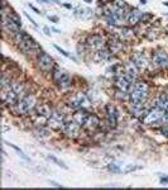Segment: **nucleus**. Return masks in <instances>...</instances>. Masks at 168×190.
Here are the masks:
<instances>
[{"mask_svg":"<svg viewBox=\"0 0 168 190\" xmlns=\"http://www.w3.org/2000/svg\"><path fill=\"white\" fill-rule=\"evenodd\" d=\"M38 104L39 101H38L37 95L34 93H29L22 100L11 105L9 108V110L11 112V114L17 115V117H29L36 113V108Z\"/></svg>","mask_w":168,"mask_h":190,"instance_id":"nucleus-1","label":"nucleus"},{"mask_svg":"<svg viewBox=\"0 0 168 190\" xmlns=\"http://www.w3.org/2000/svg\"><path fill=\"white\" fill-rule=\"evenodd\" d=\"M150 95V86L145 81H138L130 91V100L129 103L136 104V105H145L147 101L149 100Z\"/></svg>","mask_w":168,"mask_h":190,"instance_id":"nucleus-2","label":"nucleus"},{"mask_svg":"<svg viewBox=\"0 0 168 190\" xmlns=\"http://www.w3.org/2000/svg\"><path fill=\"white\" fill-rule=\"evenodd\" d=\"M105 112V122L104 123L106 124L107 129H115L119 126V119H120V113L119 109L114 105V104H106L104 108Z\"/></svg>","mask_w":168,"mask_h":190,"instance_id":"nucleus-3","label":"nucleus"},{"mask_svg":"<svg viewBox=\"0 0 168 190\" xmlns=\"http://www.w3.org/2000/svg\"><path fill=\"white\" fill-rule=\"evenodd\" d=\"M66 114L60 109H53L51 117L48 118V122H47V126L54 131V132H60L62 133L65 126H66Z\"/></svg>","mask_w":168,"mask_h":190,"instance_id":"nucleus-4","label":"nucleus"},{"mask_svg":"<svg viewBox=\"0 0 168 190\" xmlns=\"http://www.w3.org/2000/svg\"><path fill=\"white\" fill-rule=\"evenodd\" d=\"M17 47H18V50H19L22 53H24V55H27V56L34 57V58L39 55L42 51H43V50L40 48L39 43L37 42V41H36L33 37L28 38L27 41H24V42L17 45Z\"/></svg>","mask_w":168,"mask_h":190,"instance_id":"nucleus-5","label":"nucleus"},{"mask_svg":"<svg viewBox=\"0 0 168 190\" xmlns=\"http://www.w3.org/2000/svg\"><path fill=\"white\" fill-rule=\"evenodd\" d=\"M36 62H37V67L44 74H52V71L54 70L56 63L54 60L51 55H48L47 52L42 51L39 55L36 57Z\"/></svg>","mask_w":168,"mask_h":190,"instance_id":"nucleus-6","label":"nucleus"},{"mask_svg":"<svg viewBox=\"0 0 168 190\" xmlns=\"http://www.w3.org/2000/svg\"><path fill=\"white\" fill-rule=\"evenodd\" d=\"M164 113L166 112L163 109H161V108H158V106L152 108V109H149L148 113L144 115V118L142 119V123L144 126H149L150 128L156 129L158 127V123H159V120L162 119Z\"/></svg>","mask_w":168,"mask_h":190,"instance_id":"nucleus-7","label":"nucleus"},{"mask_svg":"<svg viewBox=\"0 0 168 190\" xmlns=\"http://www.w3.org/2000/svg\"><path fill=\"white\" fill-rule=\"evenodd\" d=\"M152 56H148L144 51H134L130 56V60L138 66V69L141 70V72H144L149 69V66L152 65L150 61Z\"/></svg>","mask_w":168,"mask_h":190,"instance_id":"nucleus-8","label":"nucleus"},{"mask_svg":"<svg viewBox=\"0 0 168 190\" xmlns=\"http://www.w3.org/2000/svg\"><path fill=\"white\" fill-rule=\"evenodd\" d=\"M83 132L82 126H80L78 123L72 119V120H68L66 122V126L62 131V136H65L66 138L68 140H78L81 137V134Z\"/></svg>","mask_w":168,"mask_h":190,"instance_id":"nucleus-9","label":"nucleus"},{"mask_svg":"<svg viewBox=\"0 0 168 190\" xmlns=\"http://www.w3.org/2000/svg\"><path fill=\"white\" fill-rule=\"evenodd\" d=\"M152 66L157 70H167L168 69V53L163 50H158L152 53Z\"/></svg>","mask_w":168,"mask_h":190,"instance_id":"nucleus-10","label":"nucleus"},{"mask_svg":"<svg viewBox=\"0 0 168 190\" xmlns=\"http://www.w3.org/2000/svg\"><path fill=\"white\" fill-rule=\"evenodd\" d=\"M86 46L89 50H91L94 52H100V51L107 48V43H106L105 38L101 34H97V33H94L87 37Z\"/></svg>","mask_w":168,"mask_h":190,"instance_id":"nucleus-11","label":"nucleus"},{"mask_svg":"<svg viewBox=\"0 0 168 190\" xmlns=\"http://www.w3.org/2000/svg\"><path fill=\"white\" fill-rule=\"evenodd\" d=\"M101 126H103V120H101V118H100L99 115H97V114H95V113L91 112V113L89 114L86 122H85V124L82 126V128H83V131H85V132L92 133V132H95V131L99 129Z\"/></svg>","mask_w":168,"mask_h":190,"instance_id":"nucleus-12","label":"nucleus"},{"mask_svg":"<svg viewBox=\"0 0 168 190\" xmlns=\"http://www.w3.org/2000/svg\"><path fill=\"white\" fill-rule=\"evenodd\" d=\"M143 13L141 9L138 8H133L128 11V14L125 15V22H127V25L130 27H135L138 24L142 23V17H143Z\"/></svg>","mask_w":168,"mask_h":190,"instance_id":"nucleus-13","label":"nucleus"},{"mask_svg":"<svg viewBox=\"0 0 168 190\" xmlns=\"http://www.w3.org/2000/svg\"><path fill=\"white\" fill-rule=\"evenodd\" d=\"M54 131H52L48 126H43V127H34L33 129V134L34 137L38 138L39 141H47L49 138H52V133Z\"/></svg>","mask_w":168,"mask_h":190,"instance_id":"nucleus-14","label":"nucleus"},{"mask_svg":"<svg viewBox=\"0 0 168 190\" xmlns=\"http://www.w3.org/2000/svg\"><path fill=\"white\" fill-rule=\"evenodd\" d=\"M152 106H158L161 109H163L164 112H168V94L166 91L161 93L157 98L153 99V101H150Z\"/></svg>","mask_w":168,"mask_h":190,"instance_id":"nucleus-15","label":"nucleus"},{"mask_svg":"<svg viewBox=\"0 0 168 190\" xmlns=\"http://www.w3.org/2000/svg\"><path fill=\"white\" fill-rule=\"evenodd\" d=\"M104 19L106 20V23H109L110 25H113V27H116V28H121V27L127 25L125 18L120 17V15H116V14H111L109 17H105Z\"/></svg>","mask_w":168,"mask_h":190,"instance_id":"nucleus-16","label":"nucleus"},{"mask_svg":"<svg viewBox=\"0 0 168 190\" xmlns=\"http://www.w3.org/2000/svg\"><path fill=\"white\" fill-rule=\"evenodd\" d=\"M57 84H58V86H60L61 89L67 90V89H69V88L72 86V84H74V79H72V76L69 75L68 72L63 71L62 75H61V77H60V80L57 81Z\"/></svg>","mask_w":168,"mask_h":190,"instance_id":"nucleus-17","label":"nucleus"},{"mask_svg":"<svg viewBox=\"0 0 168 190\" xmlns=\"http://www.w3.org/2000/svg\"><path fill=\"white\" fill-rule=\"evenodd\" d=\"M123 70L127 72V74H129V75H132L133 77H135V79H138L139 77V75H141V70L138 69V66L130 60V61H128V62H125L124 63V66H123Z\"/></svg>","mask_w":168,"mask_h":190,"instance_id":"nucleus-18","label":"nucleus"},{"mask_svg":"<svg viewBox=\"0 0 168 190\" xmlns=\"http://www.w3.org/2000/svg\"><path fill=\"white\" fill-rule=\"evenodd\" d=\"M53 112V108L49 103H39L36 108V113L39 114V115H43V117H47L49 118L51 114Z\"/></svg>","mask_w":168,"mask_h":190,"instance_id":"nucleus-19","label":"nucleus"},{"mask_svg":"<svg viewBox=\"0 0 168 190\" xmlns=\"http://www.w3.org/2000/svg\"><path fill=\"white\" fill-rule=\"evenodd\" d=\"M119 36H120V38L124 41V42H128V41H132L134 37H136L134 29L132 28L130 25H124V27H121Z\"/></svg>","mask_w":168,"mask_h":190,"instance_id":"nucleus-20","label":"nucleus"},{"mask_svg":"<svg viewBox=\"0 0 168 190\" xmlns=\"http://www.w3.org/2000/svg\"><path fill=\"white\" fill-rule=\"evenodd\" d=\"M89 114H90V112H87V110L77 109V110L74 112L72 119L76 122V123H78L80 126H83L85 124V122H86V119H87V117H89Z\"/></svg>","mask_w":168,"mask_h":190,"instance_id":"nucleus-21","label":"nucleus"},{"mask_svg":"<svg viewBox=\"0 0 168 190\" xmlns=\"http://www.w3.org/2000/svg\"><path fill=\"white\" fill-rule=\"evenodd\" d=\"M32 36L31 34H28L25 31H23V29H20L19 32H17L13 36V41H14V43L15 45H19V43H22V42H24V41H27L28 38H31Z\"/></svg>","mask_w":168,"mask_h":190,"instance_id":"nucleus-22","label":"nucleus"},{"mask_svg":"<svg viewBox=\"0 0 168 190\" xmlns=\"http://www.w3.org/2000/svg\"><path fill=\"white\" fill-rule=\"evenodd\" d=\"M114 98L119 101H129L130 100V93H127V91H123V90H119L116 89L114 91Z\"/></svg>","mask_w":168,"mask_h":190,"instance_id":"nucleus-23","label":"nucleus"},{"mask_svg":"<svg viewBox=\"0 0 168 190\" xmlns=\"http://www.w3.org/2000/svg\"><path fill=\"white\" fill-rule=\"evenodd\" d=\"M149 41H154L159 37V31L156 28V27H150V28H147V32H145V36H144Z\"/></svg>","mask_w":168,"mask_h":190,"instance_id":"nucleus-24","label":"nucleus"},{"mask_svg":"<svg viewBox=\"0 0 168 190\" xmlns=\"http://www.w3.org/2000/svg\"><path fill=\"white\" fill-rule=\"evenodd\" d=\"M4 13H6V11H4ZM6 14H8V18H9L13 23H15V24L19 27V28H22V19H20V17L17 14L15 11H14V10H10L9 13H6Z\"/></svg>","mask_w":168,"mask_h":190,"instance_id":"nucleus-25","label":"nucleus"},{"mask_svg":"<svg viewBox=\"0 0 168 190\" xmlns=\"http://www.w3.org/2000/svg\"><path fill=\"white\" fill-rule=\"evenodd\" d=\"M47 157H48V160H49V161H52V162H53V164L58 165L60 167H62V169H65V170H68V166H67V165L65 164L63 161H61L60 158H57V157H56V156H53V155H48Z\"/></svg>","mask_w":168,"mask_h":190,"instance_id":"nucleus-26","label":"nucleus"},{"mask_svg":"<svg viewBox=\"0 0 168 190\" xmlns=\"http://www.w3.org/2000/svg\"><path fill=\"white\" fill-rule=\"evenodd\" d=\"M5 145H8L9 147H11V148H13V150H14V151H15V152H17V155H19V156H20V157L23 158V160H25V161H29V157H28V156H27V155H25V153H24V152H23V151L20 150V148H19V147H17L15 145H11V143H8V142H5Z\"/></svg>","mask_w":168,"mask_h":190,"instance_id":"nucleus-27","label":"nucleus"},{"mask_svg":"<svg viewBox=\"0 0 168 190\" xmlns=\"http://www.w3.org/2000/svg\"><path fill=\"white\" fill-rule=\"evenodd\" d=\"M107 171L111 172V174H121V169L118 164H114V162H110V164L106 166Z\"/></svg>","mask_w":168,"mask_h":190,"instance_id":"nucleus-28","label":"nucleus"},{"mask_svg":"<svg viewBox=\"0 0 168 190\" xmlns=\"http://www.w3.org/2000/svg\"><path fill=\"white\" fill-rule=\"evenodd\" d=\"M113 3L115 6H118V8H123V9H130V5L127 3V2H124V0H113Z\"/></svg>","mask_w":168,"mask_h":190,"instance_id":"nucleus-29","label":"nucleus"},{"mask_svg":"<svg viewBox=\"0 0 168 190\" xmlns=\"http://www.w3.org/2000/svg\"><path fill=\"white\" fill-rule=\"evenodd\" d=\"M53 47H54V48H56V50H57V51H58V52H60V53H61V55H63V56H65V57H69V58H71V60H74V61H75V62H78V61H77V60H76V58H75V57H74V56H72V55H71V53H68V52H66V51H65V50H63V48H61V47H58V46H57V45H54V46H53Z\"/></svg>","mask_w":168,"mask_h":190,"instance_id":"nucleus-30","label":"nucleus"},{"mask_svg":"<svg viewBox=\"0 0 168 190\" xmlns=\"http://www.w3.org/2000/svg\"><path fill=\"white\" fill-rule=\"evenodd\" d=\"M161 126H168V112H166L164 114H163V117H162V119L159 120V123H158V127L157 128H159ZM156 128V129H157Z\"/></svg>","mask_w":168,"mask_h":190,"instance_id":"nucleus-31","label":"nucleus"},{"mask_svg":"<svg viewBox=\"0 0 168 190\" xmlns=\"http://www.w3.org/2000/svg\"><path fill=\"white\" fill-rule=\"evenodd\" d=\"M153 19V14L152 13H147V11H144L143 13V17H142V23H148V22H150Z\"/></svg>","mask_w":168,"mask_h":190,"instance_id":"nucleus-32","label":"nucleus"},{"mask_svg":"<svg viewBox=\"0 0 168 190\" xmlns=\"http://www.w3.org/2000/svg\"><path fill=\"white\" fill-rule=\"evenodd\" d=\"M157 131L163 136V137L168 138V126H161L159 128H157Z\"/></svg>","mask_w":168,"mask_h":190,"instance_id":"nucleus-33","label":"nucleus"},{"mask_svg":"<svg viewBox=\"0 0 168 190\" xmlns=\"http://www.w3.org/2000/svg\"><path fill=\"white\" fill-rule=\"evenodd\" d=\"M136 170H142V166L141 165H130L127 167V170L124 171V174H128V172H133V171H136Z\"/></svg>","mask_w":168,"mask_h":190,"instance_id":"nucleus-34","label":"nucleus"},{"mask_svg":"<svg viewBox=\"0 0 168 190\" xmlns=\"http://www.w3.org/2000/svg\"><path fill=\"white\" fill-rule=\"evenodd\" d=\"M159 184H161V185H168V176H166V175L161 176V179H159Z\"/></svg>","mask_w":168,"mask_h":190,"instance_id":"nucleus-35","label":"nucleus"},{"mask_svg":"<svg viewBox=\"0 0 168 190\" xmlns=\"http://www.w3.org/2000/svg\"><path fill=\"white\" fill-rule=\"evenodd\" d=\"M48 19H49L52 23H58V22H60V18L56 17V15H48Z\"/></svg>","mask_w":168,"mask_h":190,"instance_id":"nucleus-36","label":"nucleus"},{"mask_svg":"<svg viewBox=\"0 0 168 190\" xmlns=\"http://www.w3.org/2000/svg\"><path fill=\"white\" fill-rule=\"evenodd\" d=\"M24 15H25V17L28 18V20H29V22H31V23H32V24H33L34 27H38V24L36 23V20H34L33 18H31V17H29V14H27V13H24Z\"/></svg>","mask_w":168,"mask_h":190,"instance_id":"nucleus-37","label":"nucleus"},{"mask_svg":"<svg viewBox=\"0 0 168 190\" xmlns=\"http://www.w3.org/2000/svg\"><path fill=\"white\" fill-rule=\"evenodd\" d=\"M29 8H31L32 10H34V11L37 13V14H39V15H42V11H39V10H38V9H37V8H36V6L33 5V4H29Z\"/></svg>","mask_w":168,"mask_h":190,"instance_id":"nucleus-38","label":"nucleus"},{"mask_svg":"<svg viewBox=\"0 0 168 190\" xmlns=\"http://www.w3.org/2000/svg\"><path fill=\"white\" fill-rule=\"evenodd\" d=\"M49 184L53 185V186H56V188H63V185H61V184H58V183H56V181H53V180H51Z\"/></svg>","mask_w":168,"mask_h":190,"instance_id":"nucleus-39","label":"nucleus"},{"mask_svg":"<svg viewBox=\"0 0 168 190\" xmlns=\"http://www.w3.org/2000/svg\"><path fill=\"white\" fill-rule=\"evenodd\" d=\"M43 31H44V33H46L47 36H51V31H49V28H48V27H44V28H43Z\"/></svg>","mask_w":168,"mask_h":190,"instance_id":"nucleus-40","label":"nucleus"},{"mask_svg":"<svg viewBox=\"0 0 168 190\" xmlns=\"http://www.w3.org/2000/svg\"><path fill=\"white\" fill-rule=\"evenodd\" d=\"M37 2H39V3H43V4H51V3H52L51 0H37Z\"/></svg>","mask_w":168,"mask_h":190,"instance_id":"nucleus-41","label":"nucleus"},{"mask_svg":"<svg viewBox=\"0 0 168 190\" xmlns=\"http://www.w3.org/2000/svg\"><path fill=\"white\" fill-rule=\"evenodd\" d=\"M63 6H65L66 9H72V5H71V4H68V3H66V4H63Z\"/></svg>","mask_w":168,"mask_h":190,"instance_id":"nucleus-42","label":"nucleus"},{"mask_svg":"<svg viewBox=\"0 0 168 190\" xmlns=\"http://www.w3.org/2000/svg\"><path fill=\"white\" fill-rule=\"evenodd\" d=\"M51 31H53L54 33H61V31H60V29H57V28H51Z\"/></svg>","mask_w":168,"mask_h":190,"instance_id":"nucleus-43","label":"nucleus"},{"mask_svg":"<svg viewBox=\"0 0 168 190\" xmlns=\"http://www.w3.org/2000/svg\"><path fill=\"white\" fill-rule=\"evenodd\" d=\"M51 2H52V3H56V4H61L60 0H51Z\"/></svg>","mask_w":168,"mask_h":190,"instance_id":"nucleus-44","label":"nucleus"},{"mask_svg":"<svg viewBox=\"0 0 168 190\" xmlns=\"http://www.w3.org/2000/svg\"><path fill=\"white\" fill-rule=\"evenodd\" d=\"M141 2V4H147V0H139Z\"/></svg>","mask_w":168,"mask_h":190,"instance_id":"nucleus-45","label":"nucleus"},{"mask_svg":"<svg viewBox=\"0 0 168 190\" xmlns=\"http://www.w3.org/2000/svg\"><path fill=\"white\" fill-rule=\"evenodd\" d=\"M85 2H86L87 4H91V3H92V0H85Z\"/></svg>","mask_w":168,"mask_h":190,"instance_id":"nucleus-46","label":"nucleus"},{"mask_svg":"<svg viewBox=\"0 0 168 190\" xmlns=\"http://www.w3.org/2000/svg\"><path fill=\"white\" fill-rule=\"evenodd\" d=\"M166 93H167V94H168V89H167V91H166Z\"/></svg>","mask_w":168,"mask_h":190,"instance_id":"nucleus-47","label":"nucleus"},{"mask_svg":"<svg viewBox=\"0 0 168 190\" xmlns=\"http://www.w3.org/2000/svg\"><path fill=\"white\" fill-rule=\"evenodd\" d=\"M167 15H168V13H167Z\"/></svg>","mask_w":168,"mask_h":190,"instance_id":"nucleus-48","label":"nucleus"}]
</instances>
